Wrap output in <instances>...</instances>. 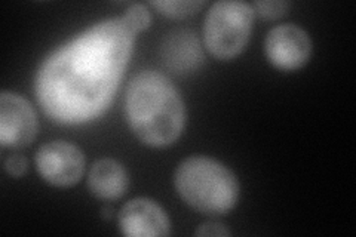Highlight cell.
I'll return each mask as SVG.
<instances>
[{"label":"cell","instance_id":"cell-16","mask_svg":"<svg viewBox=\"0 0 356 237\" xmlns=\"http://www.w3.org/2000/svg\"><path fill=\"white\" fill-rule=\"evenodd\" d=\"M102 213H103V218L110 220L111 218V213H113V208H111V206H104Z\"/></svg>","mask_w":356,"mask_h":237},{"label":"cell","instance_id":"cell-15","mask_svg":"<svg viewBox=\"0 0 356 237\" xmlns=\"http://www.w3.org/2000/svg\"><path fill=\"white\" fill-rule=\"evenodd\" d=\"M196 236H208V237H225L230 236V231L220 222H207L199 225V229L195 233Z\"/></svg>","mask_w":356,"mask_h":237},{"label":"cell","instance_id":"cell-13","mask_svg":"<svg viewBox=\"0 0 356 237\" xmlns=\"http://www.w3.org/2000/svg\"><path fill=\"white\" fill-rule=\"evenodd\" d=\"M291 3L289 2H255L252 5L255 13H259L264 19H277L284 17Z\"/></svg>","mask_w":356,"mask_h":237},{"label":"cell","instance_id":"cell-11","mask_svg":"<svg viewBox=\"0 0 356 237\" xmlns=\"http://www.w3.org/2000/svg\"><path fill=\"white\" fill-rule=\"evenodd\" d=\"M152 5L165 17L181 19L195 15L204 6V2H200V0H188V2H184V0H178V2L161 0V2H152Z\"/></svg>","mask_w":356,"mask_h":237},{"label":"cell","instance_id":"cell-10","mask_svg":"<svg viewBox=\"0 0 356 237\" xmlns=\"http://www.w3.org/2000/svg\"><path fill=\"white\" fill-rule=\"evenodd\" d=\"M91 193L103 200H116L127 193L128 175L125 167L115 159H99L88 175Z\"/></svg>","mask_w":356,"mask_h":237},{"label":"cell","instance_id":"cell-1","mask_svg":"<svg viewBox=\"0 0 356 237\" xmlns=\"http://www.w3.org/2000/svg\"><path fill=\"white\" fill-rule=\"evenodd\" d=\"M137 35L125 17L110 18L54 51L35 83L43 111L63 125L102 116L115 98Z\"/></svg>","mask_w":356,"mask_h":237},{"label":"cell","instance_id":"cell-9","mask_svg":"<svg viewBox=\"0 0 356 237\" xmlns=\"http://www.w3.org/2000/svg\"><path fill=\"white\" fill-rule=\"evenodd\" d=\"M162 58L163 64L174 73H188L204 61V52L193 31L178 30L165 39Z\"/></svg>","mask_w":356,"mask_h":237},{"label":"cell","instance_id":"cell-14","mask_svg":"<svg viewBox=\"0 0 356 237\" xmlns=\"http://www.w3.org/2000/svg\"><path fill=\"white\" fill-rule=\"evenodd\" d=\"M5 169L10 177L19 178L22 175H26L27 172V159L24 156H19V154L10 156L5 162Z\"/></svg>","mask_w":356,"mask_h":237},{"label":"cell","instance_id":"cell-3","mask_svg":"<svg viewBox=\"0 0 356 237\" xmlns=\"http://www.w3.org/2000/svg\"><path fill=\"white\" fill-rule=\"evenodd\" d=\"M177 193L195 211L205 215H225L239 197L236 177L227 166L205 156H193L178 165Z\"/></svg>","mask_w":356,"mask_h":237},{"label":"cell","instance_id":"cell-12","mask_svg":"<svg viewBox=\"0 0 356 237\" xmlns=\"http://www.w3.org/2000/svg\"><path fill=\"white\" fill-rule=\"evenodd\" d=\"M124 17L129 22V26L137 33L147 30L150 27V13L147 6H144L141 3H134L132 6H129Z\"/></svg>","mask_w":356,"mask_h":237},{"label":"cell","instance_id":"cell-7","mask_svg":"<svg viewBox=\"0 0 356 237\" xmlns=\"http://www.w3.org/2000/svg\"><path fill=\"white\" fill-rule=\"evenodd\" d=\"M264 48L267 60L276 69L293 72L307 64L312 55V40L302 27L282 24L269 31Z\"/></svg>","mask_w":356,"mask_h":237},{"label":"cell","instance_id":"cell-6","mask_svg":"<svg viewBox=\"0 0 356 237\" xmlns=\"http://www.w3.org/2000/svg\"><path fill=\"white\" fill-rule=\"evenodd\" d=\"M38 133L36 113L26 98L14 92L0 95V142L5 149H24Z\"/></svg>","mask_w":356,"mask_h":237},{"label":"cell","instance_id":"cell-4","mask_svg":"<svg viewBox=\"0 0 356 237\" xmlns=\"http://www.w3.org/2000/svg\"><path fill=\"white\" fill-rule=\"evenodd\" d=\"M255 10L239 0H221L211 6L204 24V42L211 55L218 60L238 56L251 36Z\"/></svg>","mask_w":356,"mask_h":237},{"label":"cell","instance_id":"cell-8","mask_svg":"<svg viewBox=\"0 0 356 237\" xmlns=\"http://www.w3.org/2000/svg\"><path fill=\"white\" fill-rule=\"evenodd\" d=\"M119 227L129 237H163L171 233L170 218L152 199L128 202L119 212Z\"/></svg>","mask_w":356,"mask_h":237},{"label":"cell","instance_id":"cell-2","mask_svg":"<svg viewBox=\"0 0 356 237\" xmlns=\"http://www.w3.org/2000/svg\"><path fill=\"white\" fill-rule=\"evenodd\" d=\"M125 111L136 137L156 149L174 144L184 129L186 108L181 95L159 72L144 70L132 77Z\"/></svg>","mask_w":356,"mask_h":237},{"label":"cell","instance_id":"cell-5","mask_svg":"<svg viewBox=\"0 0 356 237\" xmlns=\"http://www.w3.org/2000/svg\"><path fill=\"white\" fill-rule=\"evenodd\" d=\"M40 177L54 187H72L81 181L85 171V156L74 144L52 141L36 153Z\"/></svg>","mask_w":356,"mask_h":237}]
</instances>
